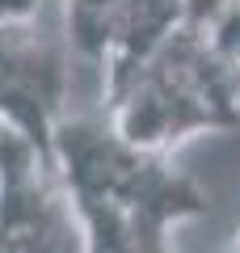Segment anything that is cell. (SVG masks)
<instances>
[{
    "label": "cell",
    "mask_w": 240,
    "mask_h": 253,
    "mask_svg": "<svg viewBox=\"0 0 240 253\" xmlns=\"http://www.w3.org/2000/svg\"><path fill=\"white\" fill-rule=\"evenodd\" d=\"M68 97V38L30 21L0 26V123L55 165V126Z\"/></svg>",
    "instance_id": "cell-3"
},
{
    "label": "cell",
    "mask_w": 240,
    "mask_h": 253,
    "mask_svg": "<svg viewBox=\"0 0 240 253\" xmlns=\"http://www.w3.org/2000/svg\"><path fill=\"white\" fill-rule=\"evenodd\" d=\"M46 0H0V26L4 21H30Z\"/></svg>",
    "instance_id": "cell-6"
},
{
    "label": "cell",
    "mask_w": 240,
    "mask_h": 253,
    "mask_svg": "<svg viewBox=\"0 0 240 253\" xmlns=\"http://www.w3.org/2000/svg\"><path fill=\"white\" fill-rule=\"evenodd\" d=\"M55 169L84 228V253H173L169 228L206 211V194L169 156L122 144L97 114L59 118Z\"/></svg>",
    "instance_id": "cell-1"
},
{
    "label": "cell",
    "mask_w": 240,
    "mask_h": 253,
    "mask_svg": "<svg viewBox=\"0 0 240 253\" xmlns=\"http://www.w3.org/2000/svg\"><path fill=\"white\" fill-rule=\"evenodd\" d=\"M211 51L223 59L228 68V81L240 97V0H232V9L219 17V26L211 30Z\"/></svg>",
    "instance_id": "cell-5"
},
{
    "label": "cell",
    "mask_w": 240,
    "mask_h": 253,
    "mask_svg": "<svg viewBox=\"0 0 240 253\" xmlns=\"http://www.w3.org/2000/svg\"><path fill=\"white\" fill-rule=\"evenodd\" d=\"M118 9L122 0H68V46H76L84 59L101 68L110 55Z\"/></svg>",
    "instance_id": "cell-4"
},
{
    "label": "cell",
    "mask_w": 240,
    "mask_h": 253,
    "mask_svg": "<svg viewBox=\"0 0 240 253\" xmlns=\"http://www.w3.org/2000/svg\"><path fill=\"white\" fill-rule=\"evenodd\" d=\"M106 118L122 144L164 156L194 131L240 126V97L223 59L211 51V38L177 26L126 89L106 101Z\"/></svg>",
    "instance_id": "cell-2"
},
{
    "label": "cell",
    "mask_w": 240,
    "mask_h": 253,
    "mask_svg": "<svg viewBox=\"0 0 240 253\" xmlns=\"http://www.w3.org/2000/svg\"><path fill=\"white\" fill-rule=\"evenodd\" d=\"M228 253H240V232H236V241H232V245H228Z\"/></svg>",
    "instance_id": "cell-7"
}]
</instances>
